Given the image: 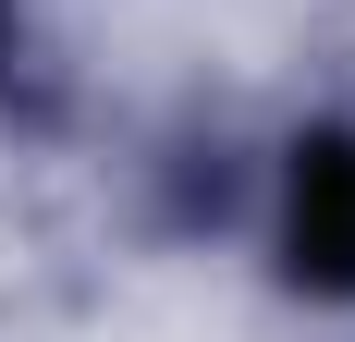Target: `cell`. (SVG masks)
<instances>
[{"instance_id":"6da1fadb","label":"cell","mask_w":355,"mask_h":342,"mask_svg":"<svg viewBox=\"0 0 355 342\" xmlns=\"http://www.w3.org/2000/svg\"><path fill=\"white\" fill-rule=\"evenodd\" d=\"M270 257L306 306H355V123H306L270 159Z\"/></svg>"}]
</instances>
